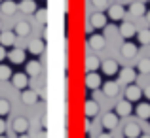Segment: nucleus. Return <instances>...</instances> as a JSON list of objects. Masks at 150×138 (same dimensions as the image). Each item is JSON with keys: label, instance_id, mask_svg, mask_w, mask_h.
Returning a JSON list of instances; mask_svg holds the SVG:
<instances>
[{"label": "nucleus", "instance_id": "obj_9", "mask_svg": "<svg viewBox=\"0 0 150 138\" xmlns=\"http://www.w3.org/2000/svg\"><path fill=\"white\" fill-rule=\"evenodd\" d=\"M131 112H133V106H131V102H129V100H122V102H118V104H116V113L120 117L131 116Z\"/></svg>", "mask_w": 150, "mask_h": 138}, {"label": "nucleus", "instance_id": "obj_5", "mask_svg": "<svg viewBox=\"0 0 150 138\" xmlns=\"http://www.w3.org/2000/svg\"><path fill=\"white\" fill-rule=\"evenodd\" d=\"M89 25H91L93 29H105V27H106V15L101 13V11L91 13V17H89Z\"/></svg>", "mask_w": 150, "mask_h": 138}, {"label": "nucleus", "instance_id": "obj_25", "mask_svg": "<svg viewBox=\"0 0 150 138\" xmlns=\"http://www.w3.org/2000/svg\"><path fill=\"white\" fill-rule=\"evenodd\" d=\"M15 44V32H0V46H13Z\"/></svg>", "mask_w": 150, "mask_h": 138}, {"label": "nucleus", "instance_id": "obj_2", "mask_svg": "<svg viewBox=\"0 0 150 138\" xmlns=\"http://www.w3.org/2000/svg\"><path fill=\"white\" fill-rule=\"evenodd\" d=\"M141 97H143V89L137 87V85H133V83H129V87L125 89V100H129V102H139Z\"/></svg>", "mask_w": 150, "mask_h": 138}, {"label": "nucleus", "instance_id": "obj_8", "mask_svg": "<svg viewBox=\"0 0 150 138\" xmlns=\"http://www.w3.org/2000/svg\"><path fill=\"white\" fill-rule=\"evenodd\" d=\"M125 15V10L124 6H120V4H114V6L108 8V17L112 19V21H122Z\"/></svg>", "mask_w": 150, "mask_h": 138}, {"label": "nucleus", "instance_id": "obj_37", "mask_svg": "<svg viewBox=\"0 0 150 138\" xmlns=\"http://www.w3.org/2000/svg\"><path fill=\"white\" fill-rule=\"evenodd\" d=\"M97 138H112V134H110V132H101Z\"/></svg>", "mask_w": 150, "mask_h": 138}, {"label": "nucleus", "instance_id": "obj_36", "mask_svg": "<svg viewBox=\"0 0 150 138\" xmlns=\"http://www.w3.org/2000/svg\"><path fill=\"white\" fill-rule=\"evenodd\" d=\"M143 95H144V97H146L148 100H150V85H146V87H144V91H143Z\"/></svg>", "mask_w": 150, "mask_h": 138}, {"label": "nucleus", "instance_id": "obj_27", "mask_svg": "<svg viewBox=\"0 0 150 138\" xmlns=\"http://www.w3.org/2000/svg\"><path fill=\"white\" fill-rule=\"evenodd\" d=\"M42 51H44V42H42V40H33V42L29 44V53L40 55Z\"/></svg>", "mask_w": 150, "mask_h": 138}, {"label": "nucleus", "instance_id": "obj_21", "mask_svg": "<svg viewBox=\"0 0 150 138\" xmlns=\"http://www.w3.org/2000/svg\"><path fill=\"white\" fill-rule=\"evenodd\" d=\"M118 91H120V87H118L116 81H106V83L103 85V93H105L106 97H116Z\"/></svg>", "mask_w": 150, "mask_h": 138}, {"label": "nucleus", "instance_id": "obj_44", "mask_svg": "<svg viewBox=\"0 0 150 138\" xmlns=\"http://www.w3.org/2000/svg\"><path fill=\"white\" fill-rule=\"evenodd\" d=\"M0 27H2V23H0Z\"/></svg>", "mask_w": 150, "mask_h": 138}, {"label": "nucleus", "instance_id": "obj_4", "mask_svg": "<svg viewBox=\"0 0 150 138\" xmlns=\"http://www.w3.org/2000/svg\"><path fill=\"white\" fill-rule=\"evenodd\" d=\"M86 87L95 91V89L101 87V76L97 72H88L86 74Z\"/></svg>", "mask_w": 150, "mask_h": 138}, {"label": "nucleus", "instance_id": "obj_23", "mask_svg": "<svg viewBox=\"0 0 150 138\" xmlns=\"http://www.w3.org/2000/svg\"><path fill=\"white\" fill-rule=\"evenodd\" d=\"M19 11H23V13H33V11H36V2H34V0H21Z\"/></svg>", "mask_w": 150, "mask_h": 138}, {"label": "nucleus", "instance_id": "obj_10", "mask_svg": "<svg viewBox=\"0 0 150 138\" xmlns=\"http://www.w3.org/2000/svg\"><path fill=\"white\" fill-rule=\"evenodd\" d=\"M135 34H137V29H135V25H133V23L124 21L120 25V36L122 38H133Z\"/></svg>", "mask_w": 150, "mask_h": 138}, {"label": "nucleus", "instance_id": "obj_39", "mask_svg": "<svg viewBox=\"0 0 150 138\" xmlns=\"http://www.w3.org/2000/svg\"><path fill=\"white\" fill-rule=\"evenodd\" d=\"M17 138H30V136H29V134H27V132H23V134H19Z\"/></svg>", "mask_w": 150, "mask_h": 138}, {"label": "nucleus", "instance_id": "obj_20", "mask_svg": "<svg viewBox=\"0 0 150 138\" xmlns=\"http://www.w3.org/2000/svg\"><path fill=\"white\" fill-rule=\"evenodd\" d=\"M101 66V61L93 55L86 57V72H97V68Z\"/></svg>", "mask_w": 150, "mask_h": 138}, {"label": "nucleus", "instance_id": "obj_42", "mask_svg": "<svg viewBox=\"0 0 150 138\" xmlns=\"http://www.w3.org/2000/svg\"><path fill=\"white\" fill-rule=\"evenodd\" d=\"M38 138H46V132H40V136H38Z\"/></svg>", "mask_w": 150, "mask_h": 138}, {"label": "nucleus", "instance_id": "obj_1", "mask_svg": "<svg viewBox=\"0 0 150 138\" xmlns=\"http://www.w3.org/2000/svg\"><path fill=\"white\" fill-rule=\"evenodd\" d=\"M118 121H120V116L116 112H106L105 117H103V127L106 131H112V129L118 127Z\"/></svg>", "mask_w": 150, "mask_h": 138}, {"label": "nucleus", "instance_id": "obj_14", "mask_svg": "<svg viewBox=\"0 0 150 138\" xmlns=\"http://www.w3.org/2000/svg\"><path fill=\"white\" fill-rule=\"evenodd\" d=\"M13 131L19 132V134L27 132L29 131V119H27V117H15L13 119Z\"/></svg>", "mask_w": 150, "mask_h": 138}, {"label": "nucleus", "instance_id": "obj_16", "mask_svg": "<svg viewBox=\"0 0 150 138\" xmlns=\"http://www.w3.org/2000/svg\"><path fill=\"white\" fill-rule=\"evenodd\" d=\"M105 36H101V34H93V36H89V47L95 51H101L103 47H105Z\"/></svg>", "mask_w": 150, "mask_h": 138}, {"label": "nucleus", "instance_id": "obj_7", "mask_svg": "<svg viewBox=\"0 0 150 138\" xmlns=\"http://www.w3.org/2000/svg\"><path fill=\"white\" fill-rule=\"evenodd\" d=\"M10 80H11V83H13V87H17V89H25L27 83H29V78H27V74H23V72L11 74Z\"/></svg>", "mask_w": 150, "mask_h": 138}, {"label": "nucleus", "instance_id": "obj_30", "mask_svg": "<svg viewBox=\"0 0 150 138\" xmlns=\"http://www.w3.org/2000/svg\"><path fill=\"white\" fill-rule=\"evenodd\" d=\"M11 74H13V72H11V68H10V66L0 64V80H2V81L10 80V78H11Z\"/></svg>", "mask_w": 150, "mask_h": 138}, {"label": "nucleus", "instance_id": "obj_35", "mask_svg": "<svg viewBox=\"0 0 150 138\" xmlns=\"http://www.w3.org/2000/svg\"><path fill=\"white\" fill-rule=\"evenodd\" d=\"M6 49H4V46H0V62H2V59H6Z\"/></svg>", "mask_w": 150, "mask_h": 138}, {"label": "nucleus", "instance_id": "obj_45", "mask_svg": "<svg viewBox=\"0 0 150 138\" xmlns=\"http://www.w3.org/2000/svg\"><path fill=\"white\" fill-rule=\"evenodd\" d=\"M0 2H2V0H0Z\"/></svg>", "mask_w": 150, "mask_h": 138}, {"label": "nucleus", "instance_id": "obj_43", "mask_svg": "<svg viewBox=\"0 0 150 138\" xmlns=\"http://www.w3.org/2000/svg\"><path fill=\"white\" fill-rule=\"evenodd\" d=\"M0 138H8V136H4V134H0Z\"/></svg>", "mask_w": 150, "mask_h": 138}, {"label": "nucleus", "instance_id": "obj_22", "mask_svg": "<svg viewBox=\"0 0 150 138\" xmlns=\"http://www.w3.org/2000/svg\"><path fill=\"white\" fill-rule=\"evenodd\" d=\"M40 70H42V66H40L38 61H29V62H27V68H25L27 76H38Z\"/></svg>", "mask_w": 150, "mask_h": 138}, {"label": "nucleus", "instance_id": "obj_12", "mask_svg": "<svg viewBox=\"0 0 150 138\" xmlns=\"http://www.w3.org/2000/svg\"><path fill=\"white\" fill-rule=\"evenodd\" d=\"M21 100L25 102L27 106H33V104H36V102H38V93L33 91V89H23Z\"/></svg>", "mask_w": 150, "mask_h": 138}, {"label": "nucleus", "instance_id": "obj_3", "mask_svg": "<svg viewBox=\"0 0 150 138\" xmlns=\"http://www.w3.org/2000/svg\"><path fill=\"white\" fill-rule=\"evenodd\" d=\"M118 74H120V83H125V85H129V83H133L135 81V78H137V72L133 68H122V70H118Z\"/></svg>", "mask_w": 150, "mask_h": 138}, {"label": "nucleus", "instance_id": "obj_18", "mask_svg": "<svg viewBox=\"0 0 150 138\" xmlns=\"http://www.w3.org/2000/svg\"><path fill=\"white\" fill-rule=\"evenodd\" d=\"M122 55H124L125 59H131L137 55V46L133 44V42H125L124 46H122Z\"/></svg>", "mask_w": 150, "mask_h": 138}, {"label": "nucleus", "instance_id": "obj_28", "mask_svg": "<svg viewBox=\"0 0 150 138\" xmlns=\"http://www.w3.org/2000/svg\"><path fill=\"white\" fill-rule=\"evenodd\" d=\"M137 38L143 46H150V29H143L137 32Z\"/></svg>", "mask_w": 150, "mask_h": 138}, {"label": "nucleus", "instance_id": "obj_13", "mask_svg": "<svg viewBox=\"0 0 150 138\" xmlns=\"http://www.w3.org/2000/svg\"><path fill=\"white\" fill-rule=\"evenodd\" d=\"M124 136L125 138H139L141 136V127L137 123H127L124 127Z\"/></svg>", "mask_w": 150, "mask_h": 138}, {"label": "nucleus", "instance_id": "obj_15", "mask_svg": "<svg viewBox=\"0 0 150 138\" xmlns=\"http://www.w3.org/2000/svg\"><path fill=\"white\" fill-rule=\"evenodd\" d=\"M97 112H99V104H97L95 100H86V104H84V113H86V117H95L97 116Z\"/></svg>", "mask_w": 150, "mask_h": 138}, {"label": "nucleus", "instance_id": "obj_38", "mask_svg": "<svg viewBox=\"0 0 150 138\" xmlns=\"http://www.w3.org/2000/svg\"><path fill=\"white\" fill-rule=\"evenodd\" d=\"M84 129H86V132H89V117H86V123H84Z\"/></svg>", "mask_w": 150, "mask_h": 138}, {"label": "nucleus", "instance_id": "obj_19", "mask_svg": "<svg viewBox=\"0 0 150 138\" xmlns=\"http://www.w3.org/2000/svg\"><path fill=\"white\" fill-rule=\"evenodd\" d=\"M135 113H137V117H141V119H150V104L148 102H141V104L137 106Z\"/></svg>", "mask_w": 150, "mask_h": 138}, {"label": "nucleus", "instance_id": "obj_26", "mask_svg": "<svg viewBox=\"0 0 150 138\" xmlns=\"http://www.w3.org/2000/svg\"><path fill=\"white\" fill-rule=\"evenodd\" d=\"M144 11H146V8H144L143 2H133L131 6H129V13H133L135 17H141Z\"/></svg>", "mask_w": 150, "mask_h": 138}, {"label": "nucleus", "instance_id": "obj_24", "mask_svg": "<svg viewBox=\"0 0 150 138\" xmlns=\"http://www.w3.org/2000/svg\"><path fill=\"white\" fill-rule=\"evenodd\" d=\"M17 36H29V32H30V25L27 21H19L17 25H15V30H13Z\"/></svg>", "mask_w": 150, "mask_h": 138}, {"label": "nucleus", "instance_id": "obj_11", "mask_svg": "<svg viewBox=\"0 0 150 138\" xmlns=\"http://www.w3.org/2000/svg\"><path fill=\"white\" fill-rule=\"evenodd\" d=\"M8 59H10L13 64H21V62H25V51L19 49V47H13V49L10 51V53L6 55Z\"/></svg>", "mask_w": 150, "mask_h": 138}, {"label": "nucleus", "instance_id": "obj_6", "mask_svg": "<svg viewBox=\"0 0 150 138\" xmlns=\"http://www.w3.org/2000/svg\"><path fill=\"white\" fill-rule=\"evenodd\" d=\"M101 68H103V72H105L106 76H114V74L120 70V66H118L116 61H112V59H106V61L101 62Z\"/></svg>", "mask_w": 150, "mask_h": 138}, {"label": "nucleus", "instance_id": "obj_40", "mask_svg": "<svg viewBox=\"0 0 150 138\" xmlns=\"http://www.w3.org/2000/svg\"><path fill=\"white\" fill-rule=\"evenodd\" d=\"M146 21H148V25H150V11H146Z\"/></svg>", "mask_w": 150, "mask_h": 138}, {"label": "nucleus", "instance_id": "obj_17", "mask_svg": "<svg viewBox=\"0 0 150 138\" xmlns=\"http://www.w3.org/2000/svg\"><path fill=\"white\" fill-rule=\"evenodd\" d=\"M0 4H2V11L6 15H13L15 11H17V8H19L15 0H2Z\"/></svg>", "mask_w": 150, "mask_h": 138}, {"label": "nucleus", "instance_id": "obj_34", "mask_svg": "<svg viewBox=\"0 0 150 138\" xmlns=\"http://www.w3.org/2000/svg\"><path fill=\"white\" fill-rule=\"evenodd\" d=\"M6 132V121H4V117H0V134H4Z\"/></svg>", "mask_w": 150, "mask_h": 138}, {"label": "nucleus", "instance_id": "obj_33", "mask_svg": "<svg viewBox=\"0 0 150 138\" xmlns=\"http://www.w3.org/2000/svg\"><path fill=\"white\" fill-rule=\"evenodd\" d=\"M93 6L97 8V10H105L106 6H108V0H91Z\"/></svg>", "mask_w": 150, "mask_h": 138}, {"label": "nucleus", "instance_id": "obj_41", "mask_svg": "<svg viewBox=\"0 0 150 138\" xmlns=\"http://www.w3.org/2000/svg\"><path fill=\"white\" fill-rule=\"evenodd\" d=\"M139 138H150V134H141Z\"/></svg>", "mask_w": 150, "mask_h": 138}, {"label": "nucleus", "instance_id": "obj_31", "mask_svg": "<svg viewBox=\"0 0 150 138\" xmlns=\"http://www.w3.org/2000/svg\"><path fill=\"white\" fill-rule=\"evenodd\" d=\"M10 102L6 100V98H0V117H6L8 113H10Z\"/></svg>", "mask_w": 150, "mask_h": 138}, {"label": "nucleus", "instance_id": "obj_32", "mask_svg": "<svg viewBox=\"0 0 150 138\" xmlns=\"http://www.w3.org/2000/svg\"><path fill=\"white\" fill-rule=\"evenodd\" d=\"M36 19L40 23H48V10H44V8H42V10H36Z\"/></svg>", "mask_w": 150, "mask_h": 138}, {"label": "nucleus", "instance_id": "obj_29", "mask_svg": "<svg viewBox=\"0 0 150 138\" xmlns=\"http://www.w3.org/2000/svg\"><path fill=\"white\" fill-rule=\"evenodd\" d=\"M137 70L143 74H150V59H141L137 64Z\"/></svg>", "mask_w": 150, "mask_h": 138}]
</instances>
